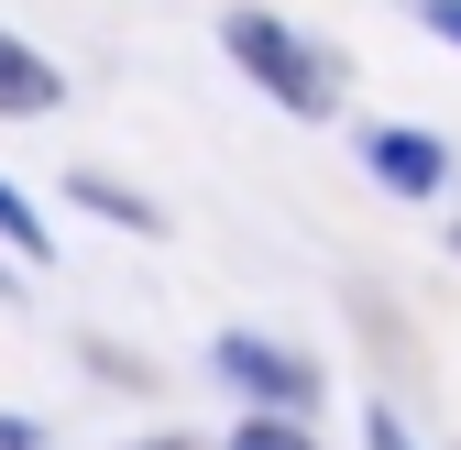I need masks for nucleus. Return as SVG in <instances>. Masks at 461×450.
Returning a JSON list of instances; mask_svg holds the SVG:
<instances>
[{"label": "nucleus", "mask_w": 461, "mask_h": 450, "mask_svg": "<svg viewBox=\"0 0 461 450\" xmlns=\"http://www.w3.org/2000/svg\"><path fill=\"white\" fill-rule=\"evenodd\" d=\"M220 44L242 55V67H253V77H264V88H275L285 110H308V122H330V99H340V67H330V55H308V44L285 33L275 12H230V22H220Z\"/></svg>", "instance_id": "1"}, {"label": "nucleus", "mask_w": 461, "mask_h": 450, "mask_svg": "<svg viewBox=\"0 0 461 450\" xmlns=\"http://www.w3.org/2000/svg\"><path fill=\"white\" fill-rule=\"evenodd\" d=\"M220 374L242 384V396H253L264 418H297V407H319V374H308L297 352H275V341H253V329H220Z\"/></svg>", "instance_id": "2"}, {"label": "nucleus", "mask_w": 461, "mask_h": 450, "mask_svg": "<svg viewBox=\"0 0 461 450\" xmlns=\"http://www.w3.org/2000/svg\"><path fill=\"white\" fill-rule=\"evenodd\" d=\"M363 165H374L395 198H429V187H439V143H429V132H374Z\"/></svg>", "instance_id": "3"}, {"label": "nucleus", "mask_w": 461, "mask_h": 450, "mask_svg": "<svg viewBox=\"0 0 461 450\" xmlns=\"http://www.w3.org/2000/svg\"><path fill=\"white\" fill-rule=\"evenodd\" d=\"M0 110H55V67L12 33H0Z\"/></svg>", "instance_id": "4"}, {"label": "nucleus", "mask_w": 461, "mask_h": 450, "mask_svg": "<svg viewBox=\"0 0 461 450\" xmlns=\"http://www.w3.org/2000/svg\"><path fill=\"white\" fill-rule=\"evenodd\" d=\"M77 198H88L99 220H122V231H165V209H143L132 187H110V176H77Z\"/></svg>", "instance_id": "5"}, {"label": "nucleus", "mask_w": 461, "mask_h": 450, "mask_svg": "<svg viewBox=\"0 0 461 450\" xmlns=\"http://www.w3.org/2000/svg\"><path fill=\"white\" fill-rule=\"evenodd\" d=\"M0 242H12V253H33V264L55 253V231H44V220L23 209V187H12V176H0Z\"/></svg>", "instance_id": "6"}, {"label": "nucleus", "mask_w": 461, "mask_h": 450, "mask_svg": "<svg viewBox=\"0 0 461 450\" xmlns=\"http://www.w3.org/2000/svg\"><path fill=\"white\" fill-rule=\"evenodd\" d=\"M230 450H319L297 418H253V428H230Z\"/></svg>", "instance_id": "7"}, {"label": "nucleus", "mask_w": 461, "mask_h": 450, "mask_svg": "<svg viewBox=\"0 0 461 450\" xmlns=\"http://www.w3.org/2000/svg\"><path fill=\"white\" fill-rule=\"evenodd\" d=\"M363 439H374V450H407V418H395V407H374V418H363Z\"/></svg>", "instance_id": "8"}, {"label": "nucleus", "mask_w": 461, "mask_h": 450, "mask_svg": "<svg viewBox=\"0 0 461 450\" xmlns=\"http://www.w3.org/2000/svg\"><path fill=\"white\" fill-rule=\"evenodd\" d=\"M429 22H439V33H450V44H461V0H429Z\"/></svg>", "instance_id": "9"}, {"label": "nucleus", "mask_w": 461, "mask_h": 450, "mask_svg": "<svg viewBox=\"0 0 461 450\" xmlns=\"http://www.w3.org/2000/svg\"><path fill=\"white\" fill-rule=\"evenodd\" d=\"M143 450H198V439H143Z\"/></svg>", "instance_id": "10"}]
</instances>
